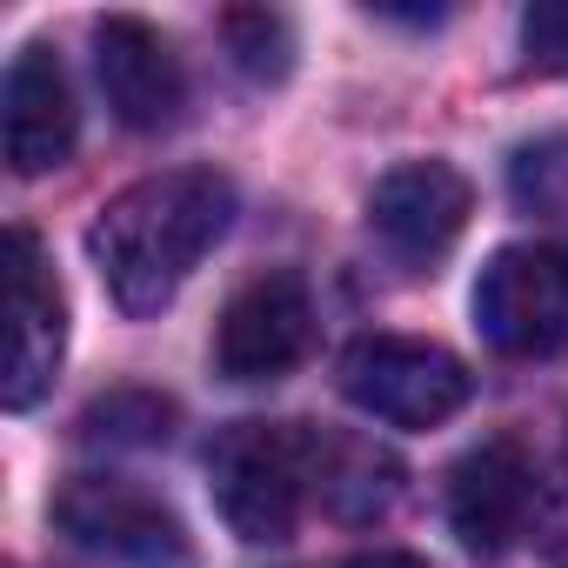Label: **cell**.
<instances>
[{
	"mask_svg": "<svg viewBox=\"0 0 568 568\" xmlns=\"http://www.w3.org/2000/svg\"><path fill=\"white\" fill-rule=\"evenodd\" d=\"M94 74H101V94H108L121 128L154 134V128L181 121L187 74H181V54L168 48L161 28H148L134 14H108L94 28Z\"/></svg>",
	"mask_w": 568,
	"mask_h": 568,
	"instance_id": "ba28073f",
	"label": "cell"
},
{
	"mask_svg": "<svg viewBox=\"0 0 568 568\" xmlns=\"http://www.w3.org/2000/svg\"><path fill=\"white\" fill-rule=\"evenodd\" d=\"M322 442L302 422H234L214 435L207 448V481H214V508L221 521L267 548V541H288L308 488H322Z\"/></svg>",
	"mask_w": 568,
	"mask_h": 568,
	"instance_id": "7a4b0ae2",
	"label": "cell"
},
{
	"mask_svg": "<svg viewBox=\"0 0 568 568\" xmlns=\"http://www.w3.org/2000/svg\"><path fill=\"white\" fill-rule=\"evenodd\" d=\"M521 48L541 68H568V0H535L521 14Z\"/></svg>",
	"mask_w": 568,
	"mask_h": 568,
	"instance_id": "e0dca14e",
	"label": "cell"
},
{
	"mask_svg": "<svg viewBox=\"0 0 568 568\" xmlns=\"http://www.w3.org/2000/svg\"><path fill=\"white\" fill-rule=\"evenodd\" d=\"M0 128H8V168L14 174H54L81 141L74 88L54 61V48H21L0 88Z\"/></svg>",
	"mask_w": 568,
	"mask_h": 568,
	"instance_id": "8fae6325",
	"label": "cell"
},
{
	"mask_svg": "<svg viewBox=\"0 0 568 568\" xmlns=\"http://www.w3.org/2000/svg\"><path fill=\"white\" fill-rule=\"evenodd\" d=\"M475 328L495 355H568V241L501 247L475 281Z\"/></svg>",
	"mask_w": 568,
	"mask_h": 568,
	"instance_id": "3957f363",
	"label": "cell"
},
{
	"mask_svg": "<svg viewBox=\"0 0 568 568\" xmlns=\"http://www.w3.org/2000/svg\"><path fill=\"white\" fill-rule=\"evenodd\" d=\"M81 435L108 442V448H154L174 435V402L154 388H114L81 415Z\"/></svg>",
	"mask_w": 568,
	"mask_h": 568,
	"instance_id": "4fadbf2b",
	"label": "cell"
},
{
	"mask_svg": "<svg viewBox=\"0 0 568 568\" xmlns=\"http://www.w3.org/2000/svg\"><path fill=\"white\" fill-rule=\"evenodd\" d=\"M322 488H328V508H335V515L375 521V515H388V501L402 495V468H395V455H382V448H368V442H348V448H342V468H328V455H322Z\"/></svg>",
	"mask_w": 568,
	"mask_h": 568,
	"instance_id": "7c38bea8",
	"label": "cell"
},
{
	"mask_svg": "<svg viewBox=\"0 0 568 568\" xmlns=\"http://www.w3.org/2000/svg\"><path fill=\"white\" fill-rule=\"evenodd\" d=\"M68 348V302L61 281L28 227H8V375H0V402L14 415L34 408L54 388Z\"/></svg>",
	"mask_w": 568,
	"mask_h": 568,
	"instance_id": "52a82bcc",
	"label": "cell"
},
{
	"mask_svg": "<svg viewBox=\"0 0 568 568\" xmlns=\"http://www.w3.org/2000/svg\"><path fill=\"white\" fill-rule=\"evenodd\" d=\"M54 528L121 568H187L194 561L187 521L128 475H68L54 488Z\"/></svg>",
	"mask_w": 568,
	"mask_h": 568,
	"instance_id": "277c9868",
	"label": "cell"
},
{
	"mask_svg": "<svg viewBox=\"0 0 568 568\" xmlns=\"http://www.w3.org/2000/svg\"><path fill=\"white\" fill-rule=\"evenodd\" d=\"M342 395L388 428H435L468 408L475 375L462 368V355H448L435 342L368 335L342 355Z\"/></svg>",
	"mask_w": 568,
	"mask_h": 568,
	"instance_id": "5b68a950",
	"label": "cell"
},
{
	"mask_svg": "<svg viewBox=\"0 0 568 568\" xmlns=\"http://www.w3.org/2000/svg\"><path fill=\"white\" fill-rule=\"evenodd\" d=\"M535 468L521 455V442L495 435L481 448H468L455 468H448V528L462 535L468 555L495 561L515 535H528L535 521Z\"/></svg>",
	"mask_w": 568,
	"mask_h": 568,
	"instance_id": "9c48e42d",
	"label": "cell"
},
{
	"mask_svg": "<svg viewBox=\"0 0 568 568\" xmlns=\"http://www.w3.org/2000/svg\"><path fill=\"white\" fill-rule=\"evenodd\" d=\"M508 194L521 214L568 221V134H541L508 161Z\"/></svg>",
	"mask_w": 568,
	"mask_h": 568,
	"instance_id": "5bb4252c",
	"label": "cell"
},
{
	"mask_svg": "<svg viewBox=\"0 0 568 568\" xmlns=\"http://www.w3.org/2000/svg\"><path fill=\"white\" fill-rule=\"evenodd\" d=\"M348 568H428V561L408 555V548H375V555H355Z\"/></svg>",
	"mask_w": 568,
	"mask_h": 568,
	"instance_id": "ac0fdd59",
	"label": "cell"
},
{
	"mask_svg": "<svg viewBox=\"0 0 568 568\" xmlns=\"http://www.w3.org/2000/svg\"><path fill=\"white\" fill-rule=\"evenodd\" d=\"M475 214V187L448 168V161H408L395 174L375 181L368 194V227L382 234L388 254L402 261H435L455 247V234Z\"/></svg>",
	"mask_w": 568,
	"mask_h": 568,
	"instance_id": "30bf717a",
	"label": "cell"
},
{
	"mask_svg": "<svg viewBox=\"0 0 568 568\" xmlns=\"http://www.w3.org/2000/svg\"><path fill=\"white\" fill-rule=\"evenodd\" d=\"M227 221H234V181L227 174L168 168V174H148V181L121 187L94 214L88 254H94V267L108 281L114 308L148 322L181 295V281L227 234Z\"/></svg>",
	"mask_w": 568,
	"mask_h": 568,
	"instance_id": "6da1fadb",
	"label": "cell"
},
{
	"mask_svg": "<svg viewBox=\"0 0 568 568\" xmlns=\"http://www.w3.org/2000/svg\"><path fill=\"white\" fill-rule=\"evenodd\" d=\"M528 535H535V555H541V568H568V455L548 468V481L535 488V521H528Z\"/></svg>",
	"mask_w": 568,
	"mask_h": 568,
	"instance_id": "2e32d148",
	"label": "cell"
},
{
	"mask_svg": "<svg viewBox=\"0 0 568 568\" xmlns=\"http://www.w3.org/2000/svg\"><path fill=\"white\" fill-rule=\"evenodd\" d=\"M315 342V302L295 267H267L214 322V368L227 382H281Z\"/></svg>",
	"mask_w": 568,
	"mask_h": 568,
	"instance_id": "8992f818",
	"label": "cell"
},
{
	"mask_svg": "<svg viewBox=\"0 0 568 568\" xmlns=\"http://www.w3.org/2000/svg\"><path fill=\"white\" fill-rule=\"evenodd\" d=\"M221 34H227V54H234V68L247 81H288V68H295V28L281 21V14L241 8V14L221 21Z\"/></svg>",
	"mask_w": 568,
	"mask_h": 568,
	"instance_id": "9a60e30c",
	"label": "cell"
}]
</instances>
